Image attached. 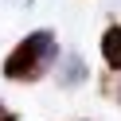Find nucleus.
I'll return each mask as SVG.
<instances>
[{"mask_svg": "<svg viewBox=\"0 0 121 121\" xmlns=\"http://www.w3.org/2000/svg\"><path fill=\"white\" fill-rule=\"evenodd\" d=\"M55 63H59V39H55V31L39 27V31H27L24 39L4 55L0 74H4L8 82H24V86H31V82L47 78V74L55 70Z\"/></svg>", "mask_w": 121, "mask_h": 121, "instance_id": "1", "label": "nucleus"}, {"mask_svg": "<svg viewBox=\"0 0 121 121\" xmlns=\"http://www.w3.org/2000/svg\"><path fill=\"white\" fill-rule=\"evenodd\" d=\"M102 63L105 70L121 74V24H109L102 31Z\"/></svg>", "mask_w": 121, "mask_h": 121, "instance_id": "2", "label": "nucleus"}, {"mask_svg": "<svg viewBox=\"0 0 121 121\" xmlns=\"http://www.w3.org/2000/svg\"><path fill=\"white\" fill-rule=\"evenodd\" d=\"M82 78H86V63H82L78 55H66L63 70H59V82H63V86H74V82H82Z\"/></svg>", "mask_w": 121, "mask_h": 121, "instance_id": "3", "label": "nucleus"}, {"mask_svg": "<svg viewBox=\"0 0 121 121\" xmlns=\"http://www.w3.org/2000/svg\"><path fill=\"white\" fill-rule=\"evenodd\" d=\"M0 121H20V117H16L12 109H0Z\"/></svg>", "mask_w": 121, "mask_h": 121, "instance_id": "4", "label": "nucleus"}, {"mask_svg": "<svg viewBox=\"0 0 121 121\" xmlns=\"http://www.w3.org/2000/svg\"><path fill=\"white\" fill-rule=\"evenodd\" d=\"M113 98H117V105H121V82H117V90H113Z\"/></svg>", "mask_w": 121, "mask_h": 121, "instance_id": "5", "label": "nucleus"}, {"mask_svg": "<svg viewBox=\"0 0 121 121\" xmlns=\"http://www.w3.org/2000/svg\"><path fill=\"white\" fill-rule=\"evenodd\" d=\"M0 109H4V105H0Z\"/></svg>", "mask_w": 121, "mask_h": 121, "instance_id": "6", "label": "nucleus"}]
</instances>
